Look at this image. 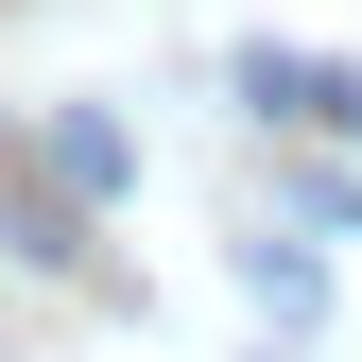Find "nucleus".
<instances>
[{"instance_id": "f257e3e1", "label": "nucleus", "mask_w": 362, "mask_h": 362, "mask_svg": "<svg viewBox=\"0 0 362 362\" xmlns=\"http://www.w3.org/2000/svg\"><path fill=\"white\" fill-rule=\"evenodd\" d=\"M242 104L276 139H345L362 156V69H310V52H242Z\"/></svg>"}, {"instance_id": "f03ea898", "label": "nucleus", "mask_w": 362, "mask_h": 362, "mask_svg": "<svg viewBox=\"0 0 362 362\" xmlns=\"http://www.w3.org/2000/svg\"><path fill=\"white\" fill-rule=\"evenodd\" d=\"M345 207H362V190H345Z\"/></svg>"}]
</instances>
